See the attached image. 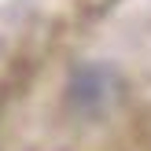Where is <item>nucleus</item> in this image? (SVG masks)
<instances>
[{
  "label": "nucleus",
  "mask_w": 151,
  "mask_h": 151,
  "mask_svg": "<svg viewBox=\"0 0 151 151\" xmlns=\"http://www.w3.org/2000/svg\"><path fill=\"white\" fill-rule=\"evenodd\" d=\"M74 96L81 103H103V70H81L74 78Z\"/></svg>",
  "instance_id": "f257e3e1"
}]
</instances>
